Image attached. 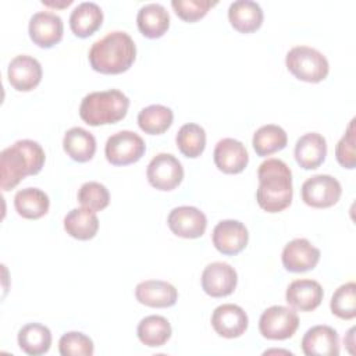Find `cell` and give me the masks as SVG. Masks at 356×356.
Here are the masks:
<instances>
[{
  "label": "cell",
  "mask_w": 356,
  "mask_h": 356,
  "mask_svg": "<svg viewBox=\"0 0 356 356\" xmlns=\"http://www.w3.org/2000/svg\"><path fill=\"white\" fill-rule=\"evenodd\" d=\"M256 200L267 213H280L292 202V172L280 159H267L257 170Z\"/></svg>",
  "instance_id": "cell-1"
},
{
  "label": "cell",
  "mask_w": 356,
  "mask_h": 356,
  "mask_svg": "<svg viewBox=\"0 0 356 356\" xmlns=\"http://www.w3.org/2000/svg\"><path fill=\"white\" fill-rule=\"evenodd\" d=\"M44 150L31 139H21L0 153V186L15 188L26 175H36L44 165Z\"/></svg>",
  "instance_id": "cell-2"
},
{
  "label": "cell",
  "mask_w": 356,
  "mask_h": 356,
  "mask_svg": "<svg viewBox=\"0 0 356 356\" xmlns=\"http://www.w3.org/2000/svg\"><path fill=\"white\" fill-rule=\"evenodd\" d=\"M136 57L132 38L122 31L108 32L89 50L90 67L100 74H121L131 68Z\"/></svg>",
  "instance_id": "cell-3"
},
{
  "label": "cell",
  "mask_w": 356,
  "mask_h": 356,
  "mask_svg": "<svg viewBox=\"0 0 356 356\" xmlns=\"http://www.w3.org/2000/svg\"><path fill=\"white\" fill-rule=\"evenodd\" d=\"M129 99L118 89L92 92L86 95L79 106V117L92 127L115 124L128 111Z\"/></svg>",
  "instance_id": "cell-4"
},
{
  "label": "cell",
  "mask_w": 356,
  "mask_h": 356,
  "mask_svg": "<svg viewBox=\"0 0 356 356\" xmlns=\"http://www.w3.org/2000/svg\"><path fill=\"white\" fill-rule=\"evenodd\" d=\"M288 71L298 79L317 83L327 78L330 71L328 60L318 50L309 46H295L285 57Z\"/></svg>",
  "instance_id": "cell-5"
},
{
  "label": "cell",
  "mask_w": 356,
  "mask_h": 356,
  "mask_svg": "<svg viewBox=\"0 0 356 356\" xmlns=\"http://www.w3.org/2000/svg\"><path fill=\"white\" fill-rule=\"evenodd\" d=\"M146 152L145 140L132 131H120L111 135L104 146V154L113 165H128L142 159Z\"/></svg>",
  "instance_id": "cell-6"
},
{
  "label": "cell",
  "mask_w": 356,
  "mask_h": 356,
  "mask_svg": "<svg viewBox=\"0 0 356 356\" xmlns=\"http://www.w3.org/2000/svg\"><path fill=\"white\" fill-rule=\"evenodd\" d=\"M299 327V317L296 312L285 306H271L266 309L259 318L260 334L273 341H282L291 338Z\"/></svg>",
  "instance_id": "cell-7"
},
{
  "label": "cell",
  "mask_w": 356,
  "mask_h": 356,
  "mask_svg": "<svg viewBox=\"0 0 356 356\" xmlns=\"http://www.w3.org/2000/svg\"><path fill=\"white\" fill-rule=\"evenodd\" d=\"M342 193L341 184L337 178L327 175V174H318L307 178L300 189L302 200L316 209H327L334 206Z\"/></svg>",
  "instance_id": "cell-8"
},
{
  "label": "cell",
  "mask_w": 356,
  "mask_h": 356,
  "mask_svg": "<svg viewBox=\"0 0 356 356\" xmlns=\"http://www.w3.org/2000/svg\"><path fill=\"white\" fill-rule=\"evenodd\" d=\"M149 184L159 191H172L184 179L181 161L170 153L156 154L146 168Z\"/></svg>",
  "instance_id": "cell-9"
},
{
  "label": "cell",
  "mask_w": 356,
  "mask_h": 356,
  "mask_svg": "<svg viewBox=\"0 0 356 356\" xmlns=\"http://www.w3.org/2000/svg\"><path fill=\"white\" fill-rule=\"evenodd\" d=\"M28 32L35 44L42 49H50L63 39L64 24L54 13L39 11L31 17Z\"/></svg>",
  "instance_id": "cell-10"
},
{
  "label": "cell",
  "mask_w": 356,
  "mask_h": 356,
  "mask_svg": "<svg viewBox=\"0 0 356 356\" xmlns=\"http://www.w3.org/2000/svg\"><path fill=\"white\" fill-rule=\"evenodd\" d=\"M167 224L172 234L186 239L200 238L207 227V218L202 210L193 206H179L170 211Z\"/></svg>",
  "instance_id": "cell-11"
},
{
  "label": "cell",
  "mask_w": 356,
  "mask_h": 356,
  "mask_svg": "<svg viewBox=\"0 0 356 356\" xmlns=\"http://www.w3.org/2000/svg\"><path fill=\"white\" fill-rule=\"evenodd\" d=\"M238 284V274L234 267L224 261H214L202 273V288L211 298L228 296Z\"/></svg>",
  "instance_id": "cell-12"
},
{
  "label": "cell",
  "mask_w": 356,
  "mask_h": 356,
  "mask_svg": "<svg viewBox=\"0 0 356 356\" xmlns=\"http://www.w3.org/2000/svg\"><path fill=\"white\" fill-rule=\"evenodd\" d=\"M213 245L214 248L228 256L241 253L249 241L246 227L238 220H222L213 229Z\"/></svg>",
  "instance_id": "cell-13"
},
{
  "label": "cell",
  "mask_w": 356,
  "mask_h": 356,
  "mask_svg": "<svg viewBox=\"0 0 356 356\" xmlns=\"http://www.w3.org/2000/svg\"><path fill=\"white\" fill-rule=\"evenodd\" d=\"M320 256V249L313 246L307 239L296 238L285 245L281 260L285 270L291 273H305L317 266Z\"/></svg>",
  "instance_id": "cell-14"
},
{
  "label": "cell",
  "mask_w": 356,
  "mask_h": 356,
  "mask_svg": "<svg viewBox=\"0 0 356 356\" xmlns=\"http://www.w3.org/2000/svg\"><path fill=\"white\" fill-rule=\"evenodd\" d=\"M43 71L40 63L35 57L26 54L15 56L10 61L7 70L8 82L19 92H29L35 89L40 83Z\"/></svg>",
  "instance_id": "cell-15"
},
{
  "label": "cell",
  "mask_w": 356,
  "mask_h": 356,
  "mask_svg": "<svg viewBox=\"0 0 356 356\" xmlns=\"http://www.w3.org/2000/svg\"><path fill=\"white\" fill-rule=\"evenodd\" d=\"M214 331L224 338H238L248 330L249 318L245 310L234 303H224L214 309L211 314Z\"/></svg>",
  "instance_id": "cell-16"
},
{
  "label": "cell",
  "mask_w": 356,
  "mask_h": 356,
  "mask_svg": "<svg viewBox=\"0 0 356 356\" xmlns=\"http://www.w3.org/2000/svg\"><path fill=\"white\" fill-rule=\"evenodd\" d=\"M216 167L225 174H239L249 163V154L242 142L224 138L217 142L213 153Z\"/></svg>",
  "instance_id": "cell-17"
},
{
  "label": "cell",
  "mask_w": 356,
  "mask_h": 356,
  "mask_svg": "<svg viewBox=\"0 0 356 356\" xmlns=\"http://www.w3.org/2000/svg\"><path fill=\"white\" fill-rule=\"evenodd\" d=\"M302 350L306 356H338L339 337L330 325H314L302 338Z\"/></svg>",
  "instance_id": "cell-18"
},
{
  "label": "cell",
  "mask_w": 356,
  "mask_h": 356,
  "mask_svg": "<svg viewBox=\"0 0 356 356\" xmlns=\"http://www.w3.org/2000/svg\"><path fill=\"white\" fill-rule=\"evenodd\" d=\"M136 300L149 307H171L177 303L178 291L167 281L146 280L135 288Z\"/></svg>",
  "instance_id": "cell-19"
},
{
  "label": "cell",
  "mask_w": 356,
  "mask_h": 356,
  "mask_svg": "<svg viewBox=\"0 0 356 356\" xmlns=\"http://www.w3.org/2000/svg\"><path fill=\"white\" fill-rule=\"evenodd\" d=\"M324 292L321 285L314 280H295L285 293L286 303L300 312H312L320 306Z\"/></svg>",
  "instance_id": "cell-20"
},
{
  "label": "cell",
  "mask_w": 356,
  "mask_h": 356,
  "mask_svg": "<svg viewBox=\"0 0 356 356\" xmlns=\"http://www.w3.org/2000/svg\"><path fill=\"white\" fill-rule=\"evenodd\" d=\"M327 156V142L321 134L302 135L295 145V160L305 170H314L323 164Z\"/></svg>",
  "instance_id": "cell-21"
},
{
  "label": "cell",
  "mask_w": 356,
  "mask_h": 356,
  "mask_svg": "<svg viewBox=\"0 0 356 356\" xmlns=\"http://www.w3.org/2000/svg\"><path fill=\"white\" fill-rule=\"evenodd\" d=\"M136 24L140 33L149 39L161 38L170 26V15L164 6L149 3L139 8Z\"/></svg>",
  "instance_id": "cell-22"
},
{
  "label": "cell",
  "mask_w": 356,
  "mask_h": 356,
  "mask_svg": "<svg viewBox=\"0 0 356 356\" xmlns=\"http://www.w3.org/2000/svg\"><path fill=\"white\" fill-rule=\"evenodd\" d=\"M103 22V11L100 6L93 1H83L78 4L70 15V28L78 38H89Z\"/></svg>",
  "instance_id": "cell-23"
},
{
  "label": "cell",
  "mask_w": 356,
  "mask_h": 356,
  "mask_svg": "<svg viewBox=\"0 0 356 356\" xmlns=\"http://www.w3.org/2000/svg\"><path fill=\"white\" fill-rule=\"evenodd\" d=\"M228 19L238 32L250 33L261 26L263 10L256 1L236 0L229 4Z\"/></svg>",
  "instance_id": "cell-24"
},
{
  "label": "cell",
  "mask_w": 356,
  "mask_h": 356,
  "mask_svg": "<svg viewBox=\"0 0 356 356\" xmlns=\"http://www.w3.org/2000/svg\"><path fill=\"white\" fill-rule=\"evenodd\" d=\"M63 147L74 161L86 163L92 160L96 153V139L89 131L74 127L65 132Z\"/></svg>",
  "instance_id": "cell-25"
},
{
  "label": "cell",
  "mask_w": 356,
  "mask_h": 356,
  "mask_svg": "<svg viewBox=\"0 0 356 356\" xmlns=\"http://www.w3.org/2000/svg\"><path fill=\"white\" fill-rule=\"evenodd\" d=\"M64 229L70 236L78 241L92 239L99 229V218L96 211L86 207L72 209L64 217Z\"/></svg>",
  "instance_id": "cell-26"
},
{
  "label": "cell",
  "mask_w": 356,
  "mask_h": 356,
  "mask_svg": "<svg viewBox=\"0 0 356 356\" xmlns=\"http://www.w3.org/2000/svg\"><path fill=\"white\" fill-rule=\"evenodd\" d=\"M14 207L21 217L28 220H38L49 211L50 200L42 189L25 188L15 193Z\"/></svg>",
  "instance_id": "cell-27"
},
{
  "label": "cell",
  "mask_w": 356,
  "mask_h": 356,
  "mask_svg": "<svg viewBox=\"0 0 356 356\" xmlns=\"http://www.w3.org/2000/svg\"><path fill=\"white\" fill-rule=\"evenodd\" d=\"M17 341L22 352L31 356H39L50 349L51 332L43 324L29 323L18 331Z\"/></svg>",
  "instance_id": "cell-28"
},
{
  "label": "cell",
  "mask_w": 356,
  "mask_h": 356,
  "mask_svg": "<svg viewBox=\"0 0 356 356\" xmlns=\"http://www.w3.org/2000/svg\"><path fill=\"white\" fill-rule=\"evenodd\" d=\"M136 334L143 345L149 348H159L171 338L172 328L165 317L152 314L139 321Z\"/></svg>",
  "instance_id": "cell-29"
},
{
  "label": "cell",
  "mask_w": 356,
  "mask_h": 356,
  "mask_svg": "<svg viewBox=\"0 0 356 356\" xmlns=\"http://www.w3.org/2000/svg\"><path fill=\"white\" fill-rule=\"evenodd\" d=\"M174 113L163 104H152L142 108L138 114L139 128L149 135H161L172 124Z\"/></svg>",
  "instance_id": "cell-30"
},
{
  "label": "cell",
  "mask_w": 356,
  "mask_h": 356,
  "mask_svg": "<svg viewBox=\"0 0 356 356\" xmlns=\"http://www.w3.org/2000/svg\"><path fill=\"white\" fill-rule=\"evenodd\" d=\"M288 143L286 132L275 124H267L260 127L252 139V145L257 156H270L282 150Z\"/></svg>",
  "instance_id": "cell-31"
},
{
  "label": "cell",
  "mask_w": 356,
  "mask_h": 356,
  "mask_svg": "<svg viewBox=\"0 0 356 356\" xmlns=\"http://www.w3.org/2000/svg\"><path fill=\"white\" fill-rule=\"evenodd\" d=\"M175 142L177 147L185 157L196 159L206 147V132L200 125L188 122L179 128Z\"/></svg>",
  "instance_id": "cell-32"
},
{
  "label": "cell",
  "mask_w": 356,
  "mask_h": 356,
  "mask_svg": "<svg viewBox=\"0 0 356 356\" xmlns=\"http://www.w3.org/2000/svg\"><path fill=\"white\" fill-rule=\"evenodd\" d=\"M330 307L332 314L342 320H352L356 317V284L346 282L341 285L332 295Z\"/></svg>",
  "instance_id": "cell-33"
},
{
  "label": "cell",
  "mask_w": 356,
  "mask_h": 356,
  "mask_svg": "<svg viewBox=\"0 0 356 356\" xmlns=\"http://www.w3.org/2000/svg\"><path fill=\"white\" fill-rule=\"evenodd\" d=\"M78 202L82 204V207L90 209L93 211H100L108 206L110 193L103 184L89 181L79 188Z\"/></svg>",
  "instance_id": "cell-34"
},
{
  "label": "cell",
  "mask_w": 356,
  "mask_h": 356,
  "mask_svg": "<svg viewBox=\"0 0 356 356\" xmlns=\"http://www.w3.org/2000/svg\"><path fill=\"white\" fill-rule=\"evenodd\" d=\"M58 352L61 356H92L95 352L93 341L83 332H65L58 341Z\"/></svg>",
  "instance_id": "cell-35"
},
{
  "label": "cell",
  "mask_w": 356,
  "mask_h": 356,
  "mask_svg": "<svg viewBox=\"0 0 356 356\" xmlns=\"http://www.w3.org/2000/svg\"><path fill=\"white\" fill-rule=\"evenodd\" d=\"M216 4L217 1H210V0H172L171 1V6L175 14L186 22H195L203 18L207 14V11Z\"/></svg>",
  "instance_id": "cell-36"
},
{
  "label": "cell",
  "mask_w": 356,
  "mask_h": 356,
  "mask_svg": "<svg viewBox=\"0 0 356 356\" xmlns=\"http://www.w3.org/2000/svg\"><path fill=\"white\" fill-rule=\"evenodd\" d=\"M337 161L343 168H355L356 165V152H355V118L350 121L342 138L335 146Z\"/></svg>",
  "instance_id": "cell-37"
},
{
  "label": "cell",
  "mask_w": 356,
  "mask_h": 356,
  "mask_svg": "<svg viewBox=\"0 0 356 356\" xmlns=\"http://www.w3.org/2000/svg\"><path fill=\"white\" fill-rule=\"evenodd\" d=\"M355 332V327H352L350 330H349V332H348V337L343 339V342H345V345H346V348H348V350L350 352V346L352 345H355V341H353V334Z\"/></svg>",
  "instance_id": "cell-38"
},
{
  "label": "cell",
  "mask_w": 356,
  "mask_h": 356,
  "mask_svg": "<svg viewBox=\"0 0 356 356\" xmlns=\"http://www.w3.org/2000/svg\"><path fill=\"white\" fill-rule=\"evenodd\" d=\"M42 3H43V4H46V6H50V7H65V6H70V4L72 3V0H64L63 3H57V1H46V0H43Z\"/></svg>",
  "instance_id": "cell-39"
}]
</instances>
